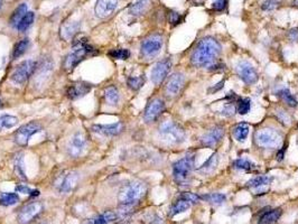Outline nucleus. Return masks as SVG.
Wrapping results in <instances>:
<instances>
[{
    "mask_svg": "<svg viewBox=\"0 0 298 224\" xmlns=\"http://www.w3.org/2000/svg\"><path fill=\"white\" fill-rule=\"evenodd\" d=\"M249 126L247 123H239L233 129V137L239 143H243L249 135Z\"/></svg>",
    "mask_w": 298,
    "mask_h": 224,
    "instance_id": "25",
    "label": "nucleus"
},
{
    "mask_svg": "<svg viewBox=\"0 0 298 224\" xmlns=\"http://www.w3.org/2000/svg\"><path fill=\"white\" fill-rule=\"evenodd\" d=\"M19 201V197L15 193H0V204L3 206L15 205Z\"/></svg>",
    "mask_w": 298,
    "mask_h": 224,
    "instance_id": "31",
    "label": "nucleus"
},
{
    "mask_svg": "<svg viewBox=\"0 0 298 224\" xmlns=\"http://www.w3.org/2000/svg\"><path fill=\"white\" fill-rule=\"evenodd\" d=\"M272 180H274V178L266 175L257 176L248 182V186L251 188H259V187H262V186L269 185L272 182Z\"/></svg>",
    "mask_w": 298,
    "mask_h": 224,
    "instance_id": "26",
    "label": "nucleus"
},
{
    "mask_svg": "<svg viewBox=\"0 0 298 224\" xmlns=\"http://www.w3.org/2000/svg\"><path fill=\"white\" fill-rule=\"evenodd\" d=\"M195 164V158L194 156H187L185 158L177 160L173 165V176L176 183L180 185L185 184L188 181L189 175L194 168Z\"/></svg>",
    "mask_w": 298,
    "mask_h": 224,
    "instance_id": "6",
    "label": "nucleus"
},
{
    "mask_svg": "<svg viewBox=\"0 0 298 224\" xmlns=\"http://www.w3.org/2000/svg\"><path fill=\"white\" fill-rule=\"evenodd\" d=\"M109 56L112 57V59H117V60H127V59H129L130 52L126 48H117V49H112V51H110Z\"/></svg>",
    "mask_w": 298,
    "mask_h": 224,
    "instance_id": "39",
    "label": "nucleus"
},
{
    "mask_svg": "<svg viewBox=\"0 0 298 224\" xmlns=\"http://www.w3.org/2000/svg\"><path fill=\"white\" fill-rule=\"evenodd\" d=\"M18 122V119L10 114H2L0 117V129H10Z\"/></svg>",
    "mask_w": 298,
    "mask_h": 224,
    "instance_id": "32",
    "label": "nucleus"
},
{
    "mask_svg": "<svg viewBox=\"0 0 298 224\" xmlns=\"http://www.w3.org/2000/svg\"><path fill=\"white\" fill-rule=\"evenodd\" d=\"M191 1L194 2V3H197V5H198V3H202L203 2V0H191Z\"/></svg>",
    "mask_w": 298,
    "mask_h": 224,
    "instance_id": "52",
    "label": "nucleus"
},
{
    "mask_svg": "<svg viewBox=\"0 0 298 224\" xmlns=\"http://www.w3.org/2000/svg\"><path fill=\"white\" fill-rule=\"evenodd\" d=\"M289 37H291L293 40H298V27L294 28V30L289 32Z\"/></svg>",
    "mask_w": 298,
    "mask_h": 224,
    "instance_id": "50",
    "label": "nucleus"
},
{
    "mask_svg": "<svg viewBox=\"0 0 298 224\" xmlns=\"http://www.w3.org/2000/svg\"><path fill=\"white\" fill-rule=\"evenodd\" d=\"M159 135L161 138L171 144H180L184 142L185 131L179 123L166 120L159 126Z\"/></svg>",
    "mask_w": 298,
    "mask_h": 224,
    "instance_id": "4",
    "label": "nucleus"
},
{
    "mask_svg": "<svg viewBox=\"0 0 298 224\" xmlns=\"http://www.w3.org/2000/svg\"><path fill=\"white\" fill-rule=\"evenodd\" d=\"M34 19H35V14L34 12L32 11H27V14L24 16V17L22 18V20H20L18 26H17V30L19 32H26L28 28H30L32 26V24L34 23Z\"/></svg>",
    "mask_w": 298,
    "mask_h": 224,
    "instance_id": "30",
    "label": "nucleus"
},
{
    "mask_svg": "<svg viewBox=\"0 0 298 224\" xmlns=\"http://www.w3.org/2000/svg\"><path fill=\"white\" fill-rule=\"evenodd\" d=\"M235 70H237V73L240 78L245 83H247V84H254V83L258 81V73H257L254 65L250 64L249 62H239Z\"/></svg>",
    "mask_w": 298,
    "mask_h": 224,
    "instance_id": "11",
    "label": "nucleus"
},
{
    "mask_svg": "<svg viewBox=\"0 0 298 224\" xmlns=\"http://www.w3.org/2000/svg\"><path fill=\"white\" fill-rule=\"evenodd\" d=\"M184 75L181 73H174L173 75L168 78L166 83V88H165V92L169 98L176 97L180 93L184 85Z\"/></svg>",
    "mask_w": 298,
    "mask_h": 224,
    "instance_id": "14",
    "label": "nucleus"
},
{
    "mask_svg": "<svg viewBox=\"0 0 298 224\" xmlns=\"http://www.w3.org/2000/svg\"><path fill=\"white\" fill-rule=\"evenodd\" d=\"M281 214H283V211L280 209L268 211V212H266L260 217L258 224H275L280 219Z\"/></svg>",
    "mask_w": 298,
    "mask_h": 224,
    "instance_id": "22",
    "label": "nucleus"
},
{
    "mask_svg": "<svg viewBox=\"0 0 298 224\" xmlns=\"http://www.w3.org/2000/svg\"><path fill=\"white\" fill-rule=\"evenodd\" d=\"M235 112V108L232 106V105H227L224 107V110H223V113H224L225 115H232L234 114Z\"/></svg>",
    "mask_w": 298,
    "mask_h": 224,
    "instance_id": "48",
    "label": "nucleus"
},
{
    "mask_svg": "<svg viewBox=\"0 0 298 224\" xmlns=\"http://www.w3.org/2000/svg\"><path fill=\"white\" fill-rule=\"evenodd\" d=\"M224 136V129L221 126H217L209 130L206 134L202 137L201 144L204 147H214Z\"/></svg>",
    "mask_w": 298,
    "mask_h": 224,
    "instance_id": "16",
    "label": "nucleus"
},
{
    "mask_svg": "<svg viewBox=\"0 0 298 224\" xmlns=\"http://www.w3.org/2000/svg\"><path fill=\"white\" fill-rule=\"evenodd\" d=\"M250 108H251V105H250V100L249 99H239L238 100V105H237V111L239 112L240 114L245 115L247 114L248 112L250 111Z\"/></svg>",
    "mask_w": 298,
    "mask_h": 224,
    "instance_id": "41",
    "label": "nucleus"
},
{
    "mask_svg": "<svg viewBox=\"0 0 298 224\" xmlns=\"http://www.w3.org/2000/svg\"><path fill=\"white\" fill-rule=\"evenodd\" d=\"M92 130L103 136H117L123 130V124L122 122H115L112 124H94Z\"/></svg>",
    "mask_w": 298,
    "mask_h": 224,
    "instance_id": "19",
    "label": "nucleus"
},
{
    "mask_svg": "<svg viewBox=\"0 0 298 224\" xmlns=\"http://www.w3.org/2000/svg\"><path fill=\"white\" fill-rule=\"evenodd\" d=\"M234 168L240 169V171H245V172H250L252 169H255V164L251 163L250 160L248 159H237L233 163Z\"/></svg>",
    "mask_w": 298,
    "mask_h": 224,
    "instance_id": "37",
    "label": "nucleus"
},
{
    "mask_svg": "<svg viewBox=\"0 0 298 224\" xmlns=\"http://www.w3.org/2000/svg\"><path fill=\"white\" fill-rule=\"evenodd\" d=\"M85 146H86L85 136L83 134H81V132H77V134L72 137L71 142L69 144V147H68L69 155L72 157H78L82 152H83Z\"/></svg>",
    "mask_w": 298,
    "mask_h": 224,
    "instance_id": "17",
    "label": "nucleus"
},
{
    "mask_svg": "<svg viewBox=\"0 0 298 224\" xmlns=\"http://www.w3.org/2000/svg\"><path fill=\"white\" fill-rule=\"evenodd\" d=\"M255 140L260 148L267 149L278 148L283 143L279 132L270 129V128H263V129L257 131L255 135Z\"/></svg>",
    "mask_w": 298,
    "mask_h": 224,
    "instance_id": "5",
    "label": "nucleus"
},
{
    "mask_svg": "<svg viewBox=\"0 0 298 224\" xmlns=\"http://www.w3.org/2000/svg\"><path fill=\"white\" fill-rule=\"evenodd\" d=\"M227 0H214L212 3V9L217 11H222L225 9Z\"/></svg>",
    "mask_w": 298,
    "mask_h": 224,
    "instance_id": "46",
    "label": "nucleus"
},
{
    "mask_svg": "<svg viewBox=\"0 0 298 224\" xmlns=\"http://www.w3.org/2000/svg\"><path fill=\"white\" fill-rule=\"evenodd\" d=\"M91 89H92V85L89 84V83L76 82L69 86L68 90H66V95H68L70 100H77V99L88 94Z\"/></svg>",
    "mask_w": 298,
    "mask_h": 224,
    "instance_id": "15",
    "label": "nucleus"
},
{
    "mask_svg": "<svg viewBox=\"0 0 298 224\" xmlns=\"http://www.w3.org/2000/svg\"><path fill=\"white\" fill-rule=\"evenodd\" d=\"M81 24L78 22H66L61 26L60 35L64 40H71L80 32Z\"/></svg>",
    "mask_w": 298,
    "mask_h": 224,
    "instance_id": "20",
    "label": "nucleus"
},
{
    "mask_svg": "<svg viewBox=\"0 0 298 224\" xmlns=\"http://www.w3.org/2000/svg\"><path fill=\"white\" fill-rule=\"evenodd\" d=\"M28 46H30V39L25 38L23 40L18 41L17 44H16V46L14 48V53H12V57L14 59H18L23 55V54L27 51Z\"/></svg>",
    "mask_w": 298,
    "mask_h": 224,
    "instance_id": "36",
    "label": "nucleus"
},
{
    "mask_svg": "<svg viewBox=\"0 0 298 224\" xmlns=\"http://www.w3.org/2000/svg\"><path fill=\"white\" fill-rule=\"evenodd\" d=\"M78 181V175L75 172H70L61 178L59 183V189L63 193H68L70 190L74 189Z\"/></svg>",
    "mask_w": 298,
    "mask_h": 224,
    "instance_id": "21",
    "label": "nucleus"
},
{
    "mask_svg": "<svg viewBox=\"0 0 298 224\" xmlns=\"http://www.w3.org/2000/svg\"><path fill=\"white\" fill-rule=\"evenodd\" d=\"M223 84H224V81L222 80L220 83H218V84H215L214 86H212V88H210L208 90V92L209 93H215V92H217V91H220L223 88Z\"/></svg>",
    "mask_w": 298,
    "mask_h": 224,
    "instance_id": "49",
    "label": "nucleus"
},
{
    "mask_svg": "<svg viewBox=\"0 0 298 224\" xmlns=\"http://www.w3.org/2000/svg\"><path fill=\"white\" fill-rule=\"evenodd\" d=\"M117 6L118 0H98L94 11L99 18H107L112 15Z\"/></svg>",
    "mask_w": 298,
    "mask_h": 224,
    "instance_id": "18",
    "label": "nucleus"
},
{
    "mask_svg": "<svg viewBox=\"0 0 298 224\" xmlns=\"http://www.w3.org/2000/svg\"><path fill=\"white\" fill-rule=\"evenodd\" d=\"M172 68V61L169 59L163 60L157 63L151 71V81L154 84H160L168 75Z\"/></svg>",
    "mask_w": 298,
    "mask_h": 224,
    "instance_id": "13",
    "label": "nucleus"
},
{
    "mask_svg": "<svg viewBox=\"0 0 298 224\" xmlns=\"http://www.w3.org/2000/svg\"><path fill=\"white\" fill-rule=\"evenodd\" d=\"M26 14H27V5L26 3H20V5L16 8L14 14H12V16H11L10 24L12 25V26L17 27L19 22L22 20V18Z\"/></svg>",
    "mask_w": 298,
    "mask_h": 224,
    "instance_id": "27",
    "label": "nucleus"
},
{
    "mask_svg": "<svg viewBox=\"0 0 298 224\" xmlns=\"http://www.w3.org/2000/svg\"><path fill=\"white\" fill-rule=\"evenodd\" d=\"M278 0H266V1L262 3L261 8L262 10H274L275 8L278 7Z\"/></svg>",
    "mask_w": 298,
    "mask_h": 224,
    "instance_id": "45",
    "label": "nucleus"
},
{
    "mask_svg": "<svg viewBox=\"0 0 298 224\" xmlns=\"http://www.w3.org/2000/svg\"><path fill=\"white\" fill-rule=\"evenodd\" d=\"M0 108H1V101H0Z\"/></svg>",
    "mask_w": 298,
    "mask_h": 224,
    "instance_id": "56",
    "label": "nucleus"
},
{
    "mask_svg": "<svg viewBox=\"0 0 298 224\" xmlns=\"http://www.w3.org/2000/svg\"><path fill=\"white\" fill-rule=\"evenodd\" d=\"M42 130V128L38 123L36 122H28L26 124H24L19 128V129L16 131L15 134V142L17 143V145L22 147L27 146L28 142H30L31 137L37 134V132H39Z\"/></svg>",
    "mask_w": 298,
    "mask_h": 224,
    "instance_id": "8",
    "label": "nucleus"
},
{
    "mask_svg": "<svg viewBox=\"0 0 298 224\" xmlns=\"http://www.w3.org/2000/svg\"><path fill=\"white\" fill-rule=\"evenodd\" d=\"M127 83H128V86H129L131 90L137 91L145 84V76L140 75V76L129 77V78H128Z\"/></svg>",
    "mask_w": 298,
    "mask_h": 224,
    "instance_id": "38",
    "label": "nucleus"
},
{
    "mask_svg": "<svg viewBox=\"0 0 298 224\" xmlns=\"http://www.w3.org/2000/svg\"><path fill=\"white\" fill-rule=\"evenodd\" d=\"M165 111V103L161 99H154L148 103L144 113V119L146 122H152Z\"/></svg>",
    "mask_w": 298,
    "mask_h": 224,
    "instance_id": "12",
    "label": "nucleus"
},
{
    "mask_svg": "<svg viewBox=\"0 0 298 224\" xmlns=\"http://www.w3.org/2000/svg\"><path fill=\"white\" fill-rule=\"evenodd\" d=\"M168 22L172 25H177L181 22V15L176 11H171L168 14Z\"/></svg>",
    "mask_w": 298,
    "mask_h": 224,
    "instance_id": "47",
    "label": "nucleus"
},
{
    "mask_svg": "<svg viewBox=\"0 0 298 224\" xmlns=\"http://www.w3.org/2000/svg\"><path fill=\"white\" fill-rule=\"evenodd\" d=\"M40 224H46V223H40Z\"/></svg>",
    "mask_w": 298,
    "mask_h": 224,
    "instance_id": "57",
    "label": "nucleus"
},
{
    "mask_svg": "<svg viewBox=\"0 0 298 224\" xmlns=\"http://www.w3.org/2000/svg\"><path fill=\"white\" fill-rule=\"evenodd\" d=\"M143 222L145 224H165L163 219H161L159 215H157L156 213H148L144 217Z\"/></svg>",
    "mask_w": 298,
    "mask_h": 224,
    "instance_id": "42",
    "label": "nucleus"
},
{
    "mask_svg": "<svg viewBox=\"0 0 298 224\" xmlns=\"http://www.w3.org/2000/svg\"><path fill=\"white\" fill-rule=\"evenodd\" d=\"M16 190L19 193H23V194H27V195H31V196H38L39 195V192L37 189H32L28 187V186H25V185H19L16 187Z\"/></svg>",
    "mask_w": 298,
    "mask_h": 224,
    "instance_id": "43",
    "label": "nucleus"
},
{
    "mask_svg": "<svg viewBox=\"0 0 298 224\" xmlns=\"http://www.w3.org/2000/svg\"><path fill=\"white\" fill-rule=\"evenodd\" d=\"M147 193V186L139 181L130 182L123 185L118 195V201L122 205H134Z\"/></svg>",
    "mask_w": 298,
    "mask_h": 224,
    "instance_id": "2",
    "label": "nucleus"
},
{
    "mask_svg": "<svg viewBox=\"0 0 298 224\" xmlns=\"http://www.w3.org/2000/svg\"><path fill=\"white\" fill-rule=\"evenodd\" d=\"M117 213L111 212V211H108V212H105L101 215H99L98 218L93 220V224H109L110 222H113L117 220Z\"/></svg>",
    "mask_w": 298,
    "mask_h": 224,
    "instance_id": "34",
    "label": "nucleus"
},
{
    "mask_svg": "<svg viewBox=\"0 0 298 224\" xmlns=\"http://www.w3.org/2000/svg\"><path fill=\"white\" fill-rule=\"evenodd\" d=\"M15 172L20 178H22V180H27V177L24 173V167H23V153H18V155H16Z\"/></svg>",
    "mask_w": 298,
    "mask_h": 224,
    "instance_id": "40",
    "label": "nucleus"
},
{
    "mask_svg": "<svg viewBox=\"0 0 298 224\" xmlns=\"http://www.w3.org/2000/svg\"><path fill=\"white\" fill-rule=\"evenodd\" d=\"M201 200H204L205 202L214 205H222L226 201V196L221 193H211L203 195V196H201Z\"/></svg>",
    "mask_w": 298,
    "mask_h": 224,
    "instance_id": "28",
    "label": "nucleus"
},
{
    "mask_svg": "<svg viewBox=\"0 0 298 224\" xmlns=\"http://www.w3.org/2000/svg\"><path fill=\"white\" fill-rule=\"evenodd\" d=\"M43 212V204L39 202H33L24 206L18 213V222L20 224H28Z\"/></svg>",
    "mask_w": 298,
    "mask_h": 224,
    "instance_id": "9",
    "label": "nucleus"
},
{
    "mask_svg": "<svg viewBox=\"0 0 298 224\" xmlns=\"http://www.w3.org/2000/svg\"><path fill=\"white\" fill-rule=\"evenodd\" d=\"M284 155H285V148L281 149V151L278 152V155H277V160H283L284 159Z\"/></svg>",
    "mask_w": 298,
    "mask_h": 224,
    "instance_id": "51",
    "label": "nucleus"
},
{
    "mask_svg": "<svg viewBox=\"0 0 298 224\" xmlns=\"http://www.w3.org/2000/svg\"><path fill=\"white\" fill-rule=\"evenodd\" d=\"M192 206V203L184 200V198L180 197L179 200H177L175 203H174V205L171 207V211H169V217H175V215L183 213L185 211H187L189 207Z\"/></svg>",
    "mask_w": 298,
    "mask_h": 224,
    "instance_id": "23",
    "label": "nucleus"
},
{
    "mask_svg": "<svg viewBox=\"0 0 298 224\" xmlns=\"http://www.w3.org/2000/svg\"><path fill=\"white\" fill-rule=\"evenodd\" d=\"M218 163H219V155H218V153H213V155L211 156L210 158L202 165L200 171L204 172V173L212 172V171H214L215 168H217Z\"/></svg>",
    "mask_w": 298,
    "mask_h": 224,
    "instance_id": "33",
    "label": "nucleus"
},
{
    "mask_svg": "<svg viewBox=\"0 0 298 224\" xmlns=\"http://www.w3.org/2000/svg\"><path fill=\"white\" fill-rule=\"evenodd\" d=\"M36 64L34 61L27 60L20 63L12 73L11 78L12 81L18 83V84H24L28 81V78L32 76L33 72L35 71Z\"/></svg>",
    "mask_w": 298,
    "mask_h": 224,
    "instance_id": "7",
    "label": "nucleus"
},
{
    "mask_svg": "<svg viewBox=\"0 0 298 224\" xmlns=\"http://www.w3.org/2000/svg\"><path fill=\"white\" fill-rule=\"evenodd\" d=\"M163 47V37L159 35L149 36L142 44V54L145 57L156 56Z\"/></svg>",
    "mask_w": 298,
    "mask_h": 224,
    "instance_id": "10",
    "label": "nucleus"
},
{
    "mask_svg": "<svg viewBox=\"0 0 298 224\" xmlns=\"http://www.w3.org/2000/svg\"><path fill=\"white\" fill-rule=\"evenodd\" d=\"M73 49L74 51L69 54L65 59V63L64 66L68 71H72L76 68V65L80 63V62L83 61L86 56L91 55V54L94 53V48L89 45L88 39L86 38H81V39H76L73 44Z\"/></svg>",
    "mask_w": 298,
    "mask_h": 224,
    "instance_id": "3",
    "label": "nucleus"
},
{
    "mask_svg": "<svg viewBox=\"0 0 298 224\" xmlns=\"http://www.w3.org/2000/svg\"><path fill=\"white\" fill-rule=\"evenodd\" d=\"M2 6H3V0H0V9H1Z\"/></svg>",
    "mask_w": 298,
    "mask_h": 224,
    "instance_id": "53",
    "label": "nucleus"
},
{
    "mask_svg": "<svg viewBox=\"0 0 298 224\" xmlns=\"http://www.w3.org/2000/svg\"><path fill=\"white\" fill-rule=\"evenodd\" d=\"M221 52V45L212 37H204L198 41L191 56V63L196 68H202L211 63Z\"/></svg>",
    "mask_w": 298,
    "mask_h": 224,
    "instance_id": "1",
    "label": "nucleus"
},
{
    "mask_svg": "<svg viewBox=\"0 0 298 224\" xmlns=\"http://www.w3.org/2000/svg\"><path fill=\"white\" fill-rule=\"evenodd\" d=\"M294 5L298 6V0H294Z\"/></svg>",
    "mask_w": 298,
    "mask_h": 224,
    "instance_id": "54",
    "label": "nucleus"
},
{
    "mask_svg": "<svg viewBox=\"0 0 298 224\" xmlns=\"http://www.w3.org/2000/svg\"><path fill=\"white\" fill-rule=\"evenodd\" d=\"M106 101L109 106H117L120 100L119 91L114 88V86H110L106 90Z\"/></svg>",
    "mask_w": 298,
    "mask_h": 224,
    "instance_id": "29",
    "label": "nucleus"
},
{
    "mask_svg": "<svg viewBox=\"0 0 298 224\" xmlns=\"http://www.w3.org/2000/svg\"><path fill=\"white\" fill-rule=\"evenodd\" d=\"M150 7V0H137L129 7V12L134 16H140L146 12Z\"/></svg>",
    "mask_w": 298,
    "mask_h": 224,
    "instance_id": "24",
    "label": "nucleus"
},
{
    "mask_svg": "<svg viewBox=\"0 0 298 224\" xmlns=\"http://www.w3.org/2000/svg\"><path fill=\"white\" fill-rule=\"evenodd\" d=\"M277 95L283 100L286 105H288L289 107H296L297 106V101L296 99L293 97V94L291 93V91L288 89H283L277 92Z\"/></svg>",
    "mask_w": 298,
    "mask_h": 224,
    "instance_id": "35",
    "label": "nucleus"
},
{
    "mask_svg": "<svg viewBox=\"0 0 298 224\" xmlns=\"http://www.w3.org/2000/svg\"><path fill=\"white\" fill-rule=\"evenodd\" d=\"M180 197H182V198H184V200H186V201H188V202H191L192 204H195V203H197L198 201L201 200V196H198V195H196V194H194V193H183V194H181V196Z\"/></svg>",
    "mask_w": 298,
    "mask_h": 224,
    "instance_id": "44",
    "label": "nucleus"
},
{
    "mask_svg": "<svg viewBox=\"0 0 298 224\" xmlns=\"http://www.w3.org/2000/svg\"><path fill=\"white\" fill-rule=\"evenodd\" d=\"M84 224H93V221H90V222H86Z\"/></svg>",
    "mask_w": 298,
    "mask_h": 224,
    "instance_id": "55",
    "label": "nucleus"
}]
</instances>
